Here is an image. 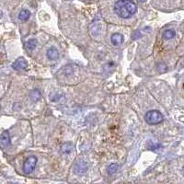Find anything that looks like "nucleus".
<instances>
[{
    "mask_svg": "<svg viewBox=\"0 0 184 184\" xmlns=\"http://www.w3.org/2000/svg\"><path fill=\"white\" fill-rule=\"evenodd\" d=\"M37 43H38V41H37L36 39H30V40H29L26 42V49L29 50V51L34 50L36 48V46H37Z\"/></svg>",
    "mask_w": 184,
    "mask_h": 184,
    "instance_id": "nucleus-9",
    "label": "nucleus"
},
{
    "mask_svg": "<svg viewBox=\"0 0 184 184\" xmlns=\"http://www.w3.org/2000/svg\"><path fill=\"white\" fill-rule=\"evenodd\" d=\"M86 170H87V166L83 161H78L76 163L75 168H74V171L76 174H77V175L84 174L86 172Z\"/></svg>",
    "mask_w": 184,
    "mask_h": 184,
    "instance_id": "nucleus-6",
    "label": "nucleus"
},
{
    "mask_svg": "<svg viewBox=\"0 0 184 184\" xmlns=\"http://www.w3.org/2000/svg\"><path fill=\"white\" fill-rule=\"evenodd\" d=\"M36 163H37V157H34V156H30L29 157L24 164H23V171L24 173L26 174H30L33 171V169L35 168V166H36Z\"/></svg>",
    "mask_w": 184,
    "mask_h": 184,
    "instance_id": "nucleus-3",
    "label": "nucleus"
},
{
    "mask_svg": "<svg viewBox=\"0 0 184 184\" xmlns=\"http://www.w3.org/2000/svg\"><path fill=\"white\" fill-rule=\"evenodd\" d=\"M117 169H118V165L112 163V164H111V165L109 166V168H108V173H109L110 175H112V174H114V173L117 171Z\"/></svg>",
    "mask_w": 184,
    "mask_h": 184,
    "instance_id": "nucleus-13",
    "label": "nucleus"
},
{
    "mask_svg": "<svg viewBox=\"0 0 184 184\" xmlns=\"http://www.w3.org/2000/svg\"><path fill=\"white\" fill-rule=\"evenodd\" d=\"M10 144V135L9 132H4L0 135V148H5Z\"/></svg>",
    "mask_w": 184,
    "mask_h": 184,
    "instance_id": "nucleus-5",
    "label": "nucleus"
},
{
    "mask_svg": "<svg viewBox=\"0 0 184 184\" xmlns=\"http://www.w3.org/2000/svg\"><path fill=\"white\" fill-rule=\"evenodd\" d=\"M3 17V12H2V10L0 9V19H1Z\"/></svg>",
    "mask_w": 184,
    "mask_h": 184,
    "instance_id": "nucleus-14",
    "label": "nucleus"
},
{
    "mask_svg": "<svg viewBox=\"0 0 184 184\" xmlns=\"http://www.w3.org/2000/svg\"><path fill=\"white\" fill-rule=\"evenodd\" d=\"M183 174H184V168H183Z\"/></svg>",
    "mask_w": 184,
    "mask_h": 184,
    "instance_id": "nucleus-16",
    "label": "nucleus"
},
{
    "mask_svg": "<svg viewBox=\"0 0 184 184\" xmlns=\"http://www.w3.org/2000/svg\"><path fill=\"white\" fill-rule=\"evenodd\" d=\"M72 149V146L69 143H65L62 147H61V153L63 154H69L71 152Z\"/></svg>",
    "mask_w": 184,
    "mask_h": 184,
    "instance_id": "nucleus-11",
    "label": "nucleus"
},
{
    "mask_svg": "<svg viewBox=\"0 0 184 184\" xmlns=\"http://www.w3.org/2000/svg\"><path fill=\"white\" fill-rule=\"evenodd\" d=\"M113 9L115 14L122 19H128L137 11V7L132 0H118Z\"/></svg>",
    "mask_w": 184,
    "mask_h": 184,
    "instance_id": "nucleus-1",
    "label": "nucleus"
},
{
    "mask_svg": "<svg viewBox=\"0 0 184 184\" xmlns=\"http://www.w3.org/2000/svg\"><path fill=\"white\" fill-rule=\"evenodd\" d=\"M163 119H164V118H163L162 113H161L160 111H156V110H154V111H147V112L146 113V115H145V120H146V122H147V123H149V124H152V125H154V124H158V123L162 122Z\"/></svg>",
    "mask_w": 184,
    "mask_h": 184,
    "instance_id": "nucleus-2",
    "label": "nucleus"
},
{
    "mask_svg": "<svg viewBox=\"0 0 184 184\" xmlns=\"http://www.w3.org/2000/svg\"><path fill=\"white\" fill-rule=\"evenodd\" d=\"M175 35H176V32H175L174 30H166V31L163 33V37H164V39H166V40L173 39V38L175 37Z\"/></svg>",
    "mask_w": 184,
    "mask_h": 184,
    "instance_id": "nucleus-12",
    "label": "nucleus"
},
{
    "mask_svg": "<svg viewBox=\"0 0 184 184\" xmlns=\"http://www.w3.org/2000/svg\"><path fill=\"white\" fill-rule=\"evenodd\" d=\"M58 55H59L58 51L55 47H51L50 49H48L47 53H46V56H47L49 60H56L58 58Z\"/></svg>",
    "mask_w": 184,
    "mask_h": 184,
    "instance_id": "nucleus-7",
    "label": "nucleus"
},
{
    "mask_svg": "<svg viewBox=\"0 0 184 184\" xmlns=\"http://www.w3.org/2000/svg\"><path fill=\"white\" fill-rule=\"evenodd\" d=\"M30 17V12L28 9H22L19 14V19L22 21H25L27 19H29Z\"/></svg>",
    "mask_w": 184,
    "mask_h": 184,
    "instance_id": "nucleus-10",
    "label": "nucleus"
},
{
    "mask_svg": "<svg viewBox=\"0 0 184 184\" xmlns=\"http://www.w3.org/2000/svg\"><path fill=\"white\" fill-rule=\"evenodd\" d=\"M28 66L27 61L23 58V57H19L18 58L13 64H12V67L16 70H24L26 69Z\"/></svg>",
    "mask_w": 184,
    "mask_h": 184,
    "instance_id": "nucleus-4",
    "label": "nucleus"
},
{
    "mask_svg": "<svg viewBox=\"0 0 184 184\" xmlns=\"http://www.w3.org/2000/svg\"><path fill=\"white\" fill-rule=\"evenodd\" d=\"M111 41L114 45H120L123 42V36L120 33H114L111 37Z\"/></svg>",
    "mask_w": 184,
    "mask_h": 184,
    "instance_id": "nucleus-8",
    "label": "nucleus"
},
{
    "mask_svg": "<svg viewBox=\"0 0 184 184\" xmlns=\"http://www.w3.org/2000/svg\"><path fill=\"white\" fill-rule=\"evenodd\" d=\"M140 2H145V1H147V0H139Z\"/></svg>",
    "mask_w": 184,
    "mask_h": 184,
    "instance_id": "nucleus-15",
    "label": "nucleus"
}]
</instances>
